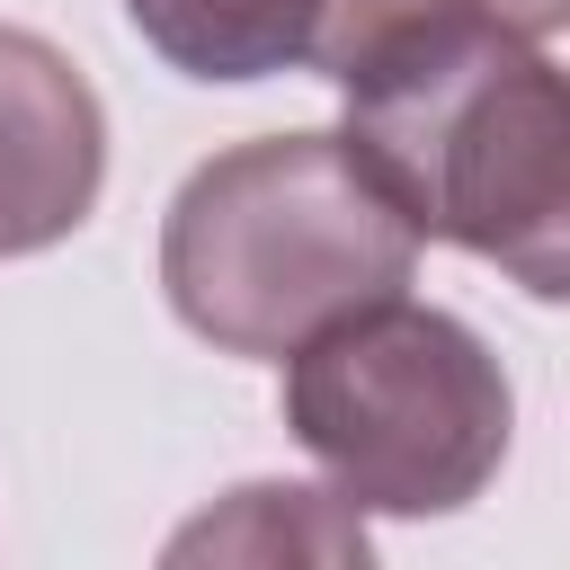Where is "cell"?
<instances>
[{"mask_svg":"<svg viewBox=\"0 0 570 570\" xmlns=\"http://www.w3.org/2000/svg\"><path fill=\"white\" fill-rule=\"evenodd\" d=\"M472 18H490V9H481V0H321V9H312V45H303V71L356 89V80H374L383 62H401V53H419L428 36L472 27ZM490 27H499V18H490Z\"/></svg>","mask_w":570,"mask_h":570,"instance_id":"cell-7","label":"cell"},{"mask_svg":"<svg viewBox=\"0 0 570 570\" xmlns=\"http://www.w3.org/2000/svg\"><path fill=\"white\" fill-rule=\"evenodd\" d=\"M481 9H490L508 36H534V45H543V36L570 18V0H481Z\"/></svg>","mask_w":570,"mask_h":570,"instance_id":"cell-8","label":"cell"},{"mask_svg":"<svg viewBox=\"0 0 570 570\" xmlns=\"http://www.w3.org/2000/svg\"><path fill=\"white\" fill-rule=\"evenodd\" d=\"M107 178V116L80 62L27 27H0V258L53 249L89 223Z\"/></svg>","mask_w":570,"mask_h":570,"instance_id":"cell-4","label":"cell"},{"mask_svg":"<svg viewBox=\"0 0 570 570\" xmlns=\"http://www.w3.org/2000/svg\"><path fill=\"white\" fill-rule=\"evenodd\" d=\"M419 276V232L338 134H258L214 151L160 223L169 312L223 347L285 365L312 330Z\"/></svg>","mask_w":570,"mask_h":570,"instance_id":"cell-2","label":"cell"},{"mask_svg":"<svg viewBox=\"0 0 570 570\" xmlns=\"http://www.w3.org/2000/svg\"><path fill=\"white\" fill-rule=\"evenodd\" d=\"M338 142L419 240L508 267L534 303L570 294V89L534 36L490 18L428 36L347 89Z\"/></svg>","mask_w":570,"mask_h":570,"instance_id":"cell-1","label":"cell"},{"mask_svg":"<svg viewBox=\"0 0 570 570\" xmlns=\"http://www.w3.org/2000/svg\"><path fill=\"white\" fill-rule=\"evenodd\" d=\"M365 561V525H356V508L338 499V490H303V481H249V490H232L214 517H196L178 543H169V561Z\"/></svg>","mask_w":570,"mask_h":570,"instance_id":"cell-6","label":"cell"},{"mask_svg":"<svg viewBox=\"0 0 570 570\" xmlns=\"http://www.w3.org/2000/svg\"><path fill=\"white\" fill-rule=\"evenodd\" d=\"M285 428L347 508L454 517L508 463L517 392L472 321L383 294L285 356Z\"/></svg>","mask_w":570,"mask_h":570,"instance_id":"cell-3","label":"cell"},{"mask_svg":"<svg viewBox=\"0 0 570 570\" xmlns=\"http://www.w3.org/2000/svg\"><path fill=\"white\" fill-rule=\"evenodd\" d=\"M312 9H321V0H125L134 36H142L169 71H187V80L303 71Z\"/></svg>","mask_w":570,"mask_h":570,"instance_id":"cell-5","label":"cell"}]
</instances>
